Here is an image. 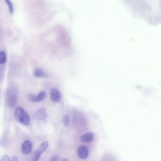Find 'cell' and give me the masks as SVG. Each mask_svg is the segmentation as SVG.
<instances>
[{
  "instance_id": "obj_18",
  "label": "cell",
  "mask_w": 161,
  "mask_h": 161,
  "mask_svg": "<svg viewBox=\"0 0 161 161\" xmlns=\"http://www.w3.org/2000/svg\"><path fill=\"white\" fill-rule=\"evenodd\" d=\"M9 161H18V159L16 156H13L10 159Z\"/></svg>"
},
{
  "instance_id": "obj_8",
  "label": "cell",
  "mask_w": 161,
  "mask_h": 161,
  "mask_svg": "<svg viewBox=\"0 0 161 161\" xmlns=\"http://www.w3.org/2000/svg\"><path fill=\"white\" fill-rule=\"evenodd\" d=\"M25 112V111L23 108L21 107H18L16 108L15 111V116L18 122H21Z\"/></svg>"
},
{
  "instance_id": "obj_7",
  "label": "cell",
  "mask_w": 161,
  "mask_h": 161,
  "mask_svg": "<svg viewBox=\"0 0 161 161\" xmlns=\"http://www.w3.org/2000/svg\"><path fill=\"white\" fill-rule=\"evenodd\" d=\"M94 138V134L92 132L86 133L80 136V139L81 142L85 143H90Z\"/></svg>"
},
{
  "instance_id": "obj_15",
  "label": "cell",
  "mask_w": 161,
  "mask_h": 161,
  "mask_svg": "<svg viewBox=\"0 0 161 161\" xmlns=\"http://www.w3.org/2000/svg\"><path fill=\"white\" fill-rule=\"evenodd\" d=\"M5 2L8 6L10 12L11 14H13L14 10L13 5L12 2L11 1H8V0L5 1Z\"/></svg>"
},
{
  "instance_id": "obj_17",
  "label": "cell",
  "mask_w": 161,
  "mask_h": 161,
  "mask_svg": "<svg viewBox=\"0 0 161 161\" xmlns=\"http://www.w3.org/2000/svg\"><path fill=\"white\" fill-rule=\"evenodd\" d=\"M58 157L57 155L52 156L50 159V161H58Z\"/></svg>"
},
{
  "instance_id": "obj_2",
  "label": "cell",
  "mask_w": 161,
  "mask_h": 161,
  "mask_svg": "<svg viewBox=\"0 0 161 161\" xmlns=\"http://www.w3.org/2000/svg\"><path fill=\"white\" fill-rule=\"evenodd\" d=\"M78 156L82 159H85L88 158L89 155V150L85 146L80 145L79 146L77 150Z\"/></svg>"
},
{
  "instance_id": "obj_19",
  "label": "cell",
  "mask_w": 161,
  "mask_h": 161,
  "mask_svg": "<svg viewBox=\"0 0 161 161\" xmlns=\"http://www.w3.org/2000/svg\"><path fill=\"white\" fill-rule=\"evenodd\" d=\"M63 161H69V160L67 159H65L63 160Z\"/></svg>"
},
{
  "instance_id": "obj_1",
  "label": "cell",
  "mask_w": 161,
  "mask_h": 161,
  "mask_svg": "<svg viewBox=\"0 0 161 161\" xmlns=\"http://www.w3.org/2000/svg\"><path fill=\"white\" fill-rule=\"evenodd\" d=\"M49 145V143L47 141L42 143L34 153L31 161H38L42 154L47 150Z\"/></svg>"
},
{
  "instance_id": "obj_4",
  "label": "cell",
  "mask_w": 161,
  "mask_h": 161,
  "mask_svg": "<svg viewBox=\"0 0 161 161\" xmlns=\"http://www.w3.org/2000/svg\"><path fill=\"white\" fill-rule=\"evenodd\" d=\"M50 98L53 102H58L61 99V94L58 89H53L50 91Z\"/></svg>"
},
{
  "instance_id": "obj_16",
  "label": "cell",
  "mask_w": 161,
  "mask_h": 161,
  "mask_svg": "<svg viewBox=\"0 0 161 161\" xmlns=\"http://www.w3.org/2000/svg\"><path fill=\"white\" fill-rule=\"evenodd\" d=\"M9 157L6 155H3L0 157V161H9Z\"/></svg>"
},
{
  "instance_id": "obj_3",
  "label": "cell",
  "mask_w": 161,
  "mask_h": 161,
  "mask_svg": "<svg viewBox=\"0 0 161 161\" xmlns=\"http://www.w3.org/2000/svg\"><path fill=\"white\" fill-rule=\"evenodd\" d=\"M33 144L30 141L27 140L23 143L21 148L22 153L24 154L30 153L32 149Z\"/></svg>"
},
{
  "instance_id": "obj_14",
  "label": "cell",
  "mask_w": 161,
  "mask_h": 161,
  "mask_svg": "<svg viewBox=\"0 0 161 161\" xmlns=\"http://www.w3.org/2000/svg\"><path fill=\"white\" fill-rule=\"evenodd\" d=\"M30 101L33 103L37 102V96L33 94H30L28 96Z\"/></svg>"
},
{
  "instance_id": "obj_12",
  "label": "cell",
  "mask_w": 161,
  "mask_h": 161,
  "mask_svg": "<svg viewBox=\"0 0 161 161\" xmlns=\"http://www.w3.org/2000/svg\"><path fill=\"white\" fill-rule=\"evenodd\" d=\"M46 93L44 91H42L40 92L38 94L37 96V102H41L42 101L46 98Z\"/></svg>"
},
{
  "instance_id": "obj_10",
  "label": "cell",
  "mask_w": 161,
  "mask_h": 161,
  "mask_svg": "<svg viewBox=\"0 0 161 161\" xmlns=\"http://www.w3.org/2000/svg\"><path fill=\"white\" fill-rule=\"evenodd\" d=\"M33 76L37 78L47 77V75L44 72L40 69H36L33 72Z\"/></svg>"
},
{
  "instance_id": "obj_9",
  "label": "cell",
  "mask_w": 161,
  "mask_h": 161,
  "mask_svg": "<svg viewBox=\"0 0 161 161\" xmlns=\"http://www.w3.org/2000/svg\"><path fill=\"white\" fill-rule=\"evenodd\" d=\"M20 122L25 126H28L29 124L30 118L28 113L27 111H25Z\"/></svg>"
},
{
  "instance_id": "obj_13",
  "label": "cell",
  "mask_w": 161,
  "mask_h": 161,
  "mask_svg": "<svg viewBox=\"0 0 161 161\" xmlns=\"http://www.w3.org/2000/svg\"><path fill=\"white\" fill-rule=\"evenodd\" d=\"M63 122L65 126H68L70 123V119L68 115H65L63 116Z\"/></svg>"
},
{
  "instance_id": "obj_5",
  "label": "cell",
  "mask_w": 161,
  "mask_h": 161,
  "mask_svg": "<svg viewBox=\"0 0 161 161\" xmlns=\"http://www.w3.org/2000/svg\"><path fill=\"white\" fill-rule=\"evenodd\" d=\"M17 102V97L14 94H10L6 100V104L7 107H13L15 106Z\"/></svg>"
},
{
  "instance_id": "obj_6",
  "label": "cell",
  "mask_w": 161,
  "mask_h": 161,
  "mask_svg": "<svg viewBox=\"0 0 161 161\" xmlns=\"http://www.w3.org/2000/svg\"><path fill=\"white\" fill-rule=\"evenodd\" d=\"M47 116V112L45 109L43 108L37 110L35 113L34 117L37 120H43Z\"/></svg>"
},
{
  "instance_id": "obj_11",
  "label": "cell",
  "mask_w": 161,
  "mask_h": 161,
  "mask_svg": "<svg viewBox=\"0 0 161 161\" xmlns=\"http://www.w3.org/2000/svg\"><path fill=\"white\" fill-rule=\"evenodd\" d=\"M7 56L6 53L3 51H0V64L2 65L6 63Z\"/></svg>"
}]
</instances>
